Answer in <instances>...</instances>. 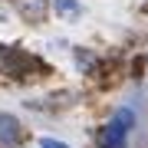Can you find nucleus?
<instances>
[{
    "label": "nucleus",
    "mask_w": 148,
    "mask_h": 148,
    "mask_svg": "<svg viewBox=\"0 0 148 148\" xmlns=\"http://www.w3.org/2000/svg\"><path fill=\"white\" fill-rule=\"evenodd\" d=\"M132 125H135V112L132 109H119L115 115L109 119V125L102 128L99 145L102 148H125V138L132 132Z\"/></svg>",
    "instance_id": "1"
},
{
    "label": "nucleus",
    "mask_w": 148,
    "mask_h": 148,
    "mask_svg": "<svg viewBox=\"0 0 148 148\" xmlns=\"http://www.w3.org/2000/svg\"><path fill=\"white\" fill-rule=\"evenodd\" d=\"M30 69H40V63L30 53H23V49H16V46H0V73H7V76H27Z\"/></svg>",
    "instance_id": "2"
},
{
    "label": "nucleus",
    "mask_w": 148,
    "mask_h": 148,
    "mask_svg": "<svg viewBox=\"0 0 148 148\" xmlns=\"http://www.w3.org/2000/svg\"><path fill=\"white\" fill-rule=\"evenodd\" d=\"M16 142H20V122L0 112V148H13Z\"/></svg>",
    "instance_id": "3"
},
{
    "label": "nucleus",
    "mask_w": 148,
    "mask_h": 148,
    "mask_svg": "<svg viewBox=\"0 0 148 148\" xmlns=\"http://www.w3.org/2000/svg\"><path fill=\"white\" fill-rule=\"evenodd\" d=\"M16 10L23 13V20L40 23L43 16H46V0H16Z\"/></svg>",
    "instance_id": "4"
},
{
    "label": "nucleus",
    "mask_w": 148,
    "mask_h": 148,
    "mask_svg": "<svg viewBox=\"0 0 148 148\" xmlns=\"http://www.w3.org/2000/svg\"><path fill=\"white\" fill-rule=\"evenodd\" d=\"M59 16H76L79 13V0H53Z\"/></svg>",
    "instance_id": "5"
},
{
    "label": "nucleus",
    "mask_w": 148,
    "mask_h": 148,
    "mask_svg": "<svg viewBox=\"0 0 148 148\" xmlns=\"http://www.w3.org/2000/svg\"><path fill=\"white\" fill-rule=\"evenodd\" d=\"M40 148H69V145H66V142H56V138H43Z\"/></svg>",
    "instance_id": "6"
}]
</instances>
